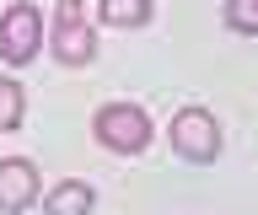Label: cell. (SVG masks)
I'll list each match as a JSON object with an SVG mask.
<instances>
[{"label": "cell", "instance_id": "7", "mask_svg": "<svg viewBox=\"0 0 258 215\" xmlns=\"http://www.w3.org/2000/svg\"><path fill=\"white\" fill-rule=\"evenodd\" d=\"M102 22L108 27H145L151 22V0H102Z\"/></svg>", "mask_w": 258, "mask_h": 215}, {"label": "cell", "instance_id": "1", "mask_svg": "<svg viewBox=\"0 0 258 215\" xmlns=\"http://www.w3.org/2000/svg\"><path fill=\"white\" fill-rule=\"evenodd\" d=\"M92 129H97V140L108 151H118V156H135V151L151 146V118H145V108H135V102H108V108H97Z\"/></svg>", "mask_w": 258, "mask_h": 215}, {"label": "cell", "instance_id": "2", "mask_svg": "<svg viewBox=\"0 0 258 215\" xmlns=\"http://www.w3.org/2000/svg\"><path fill=\"white\" fill-rule=\"evenodd\" d=\"M54 54L64 65H92L97 59V33L86 22L81 0H59V17H54Z\"/></svg>", "mask_w": 258, "mask_h": 215}, {"label": "cell", "instance_id": "6", "mask_svg": "<svg viewBox=\"0 0 258 215\" xmlns=\"http://www.w3.org/2000/svg\"><path fill=\"white\" fill-rule=\"evenodd\" d=\"M92 204H97L92 183L64 178V183H54V188H48V199H43V215H86Z\"/></svg>", "mask_w": 258, "mask_h": 215}, {"label": "cell", "instance_id": "4", "mask_svg": "<svg viewBox=\"0 0 258 215\" xmlns=\"http://www.w3.org/2000/svg\"><path fill=\"white\" fill-rule=\"evenodd\" d=\"M38 43H43V17L32 6H11L0 17V54L11 65H27L32 54H38Z\"/></svg>", "mask_w": 258, "mask_h": 215}, {"label": "cell", "instance_id": "8", "mask_svg": "<svg viewBox=\"0 0 258 215\" xmlns=\"http://www.w3.org/2000/svg\"><path fill=\"white\" fill-rule=\"evenodd\" d=\"M22 108H27V97H22V86H16V81H0V134L22 124Z\"/></svg>", "mask_w": 258, "mask_h": 215}, {"label": "cell", "instance_id": "5", "mask_svg": "<svg viewBox=\"0 0 258 215\" xmlns=\"http://www.w3.org/2000/svg\"><path fill=\"white\" fill-rule=\"evenodd\" d=\"M32 199H38V167L22 162V156L0 162V210L16 215V210H27Z\"/></svg>", "mask_w": 258, "mask_h": 215}, {"label": "cell", "instance_id": "3", "mask_svg": "<svg viewBox=\"0 0 258 215\" xmlns=\"http://www.w3.org/2000/svg\"><path fill=\"white\" fill-rule=\"evenodd\" d=\"M172 151L188 156V162H215L221 156V124L205 108H183L172 118Z\"/></svg>", "mask_w": 258, "mask_h": 215}, {"label": "cell", "instance_id": "9", "mask_svg": "<svg viewBox=\"0 0 258 215\" xmlns=\"http://www.w3.org/2000/svg\"><path fill=\"white\" fill-rule=\"evenodd\" d=\"M226 22L237 33H258V0H226Z\"/></svg>", "mask_w": 258, "mask_h": 215}]
</instances>
